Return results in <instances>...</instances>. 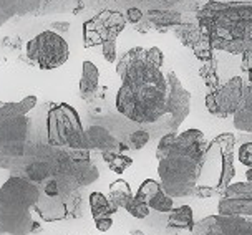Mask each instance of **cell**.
Listing matches in <instances>:
<instances>
[{
    "label": "cell",
    "instance_id": "1",
    "mask_svg": "<svg viewBox=\"0 0 252 235\" xmlns=\"http://www.w3.org/2000/svg\"><path fill=\"white\" fill-rule=\"evenodd\" d=\"M146 48L136 47L121 58L116 71L121 87L116 94V110L134 123H156L166 115L168 85L161 68L148 65Z\"/></svg>",
    "mask_w": 252,
    "mask_h": 235
},
{
    "label": "cell",
    "instance_id": "2",
    "mask_svg": "<svg viewBox=\"0 0 252 235\" xmlns=\"http://www.w3.org/2000/svg\"><path fill=\"white\" fill-rule=\"evenodd\" d=\"M209 151V143L199 129L174 134L168 152L158 166L159 184L169 197L192 196Z\"/></svg>",
    "mask_w": 252,
    "mask_h": 235
},
{
    "label": "cell",
    "instance_id": "3",
    "mask_svg": "<svg viewBox=\"0 0 252 235\" xmlns=\"http://www.w3.org/2000/svg\"><path fill=\"white\" fill-rule=\"evenodd\" d=\"M197 25L213 50L241 55L252 48V3L209 0L197 12Z\"/></svg>",
    "mask_w": 252,
    "mask_h": 235
},
{
    "label": "cell",
    "instance_id": "4",
    "mask_svg": "<svg viewBox=\"0 0 252 235\" xmlns=\"http://www.w3.org/2000/svg\"><path fill=\"white\" fill-rule=\"evenodd\" d=\"M40 191L25 177H10L0 189V232L27 235L35 220L30 209L38 202Z\"/></svg>",
    "mask_w": 252,
    "mask_h": 235
},
{
    "label": "cell",
    "instance_id": "5",
    "mask_svg": "<svg viewBox=\"0 0 252 235\" xmlns=\"http://www.w3.org/2000/svg\"><path fill=\"white\" fill-rule=\"evenodd\" d=\"M37 105V98L27 96L19 103L0 105V151L8 156H19L24 151V144L29 131V121L25 115Z\"/></svg>",
    "mask_w": 252,
    "mask_h": 235
},
{
    "label": "cell",
    "instance_id": "6",
    "mask_svg": "<svg viewBox=\"0 0 252 235\" xmlns=\"http://www.w3.org/2000/svg\"><path fill=\"white\" fill-rule=\"evenodd\" d=\"M47 129H48V143L52 146L85 149L83 147L85 131L82 121H80V116L75 108H71L66 103L53 106L48 111Z\"/></svg>",
    "mask_w": 252,
    "mask_h": 235
},
{
    "label": "cell",
    "instance_id": "7",
    "mask_svg": "<svg viewBox=\"0 0 252 235\" xmlns=\"http://www.w3.org/2000/svg\"><path fill=\"white\" fill-rule=\"evenodd\" d=\"M27 55L42 70H55L68 60V43L57 31L45 30L27 45Z\"/></svg>",
    "mask_w": 252,
    "mask_h": 235
},
{
    "label": "cell",
    "instance_id": "8",
    "mask_svg": "<svg viewBox=\"0 0 252 235\" xmlns=\"http://www.w3.org/2000/svg\"><path fill=\"white\" fill-rule=\"evenodd\" d=\"M126 27L125 15L116 10H103L100 13L85 22L83 25V38L85 47H96L108 42L116 40V37L123 31Z\"/></svg>",
    "mask_w": 252,
    "mask_h": 235
},
{
    "label": "cell",
    "instance_id": "9",
    "mask_svg": "<svg viewBox=\"0 0 252 235\" xmlns=\"http://www.w3.org/2000/svg\"><path fill=\"white\" fill-rule=\"evenodd\" d=\"M244 80L241 76H234L224 83L222 87L206 94V108L211 115L220 118H229L234 115L237 106L242 101V94H244Z\"/></svg>",
    "mask_w": 252,
    "mask_h": 235
},
{
    "label": "cell",
    "instance_id": "10",
    "mask_svg": "<svg viewBox=\"0 0 252 235\" xmlns=\"http://www.w3.org/2000/svg\"><path fill=\"white\" fill-rule=\"evenodd\" d=\"M191 235H252V222L242 215H211L192 224Z\"/></svg>",
    "mask_w": 252,
    "mask_h": 235
},
{
    "label": "cell",
    "instance_id": "11",
    "mask_svg": "<svg viewBox=\"0 0 252 235\" xmlns=\"http://www.w3.org/2000/svg\"><path fill=\"white\" fill-rule=\"evenodd\" d=\"M166 85H168V96H166V115L171 116V133H176V129L183 124L191 110V93L183 87L181 80L174 71H168Z\"/></svg>",
    "mask_w": 252,
    "mask_h": 235
},
{
    "label": "cell",
    "instance_id": "12",
    "mask_svg": "<svg viewBox=\"0 0 252 235\" xmlns=\"http://www.w3.org/2000/svg\"><path fill=\"white\" fill-rule=\"evenodd\" d=\"M174 33H176V37L179 38V42L194 52V57L197 60L206 61L214 57V53H213L214 50L211 47L209 40L206 38V35L201 31L199 25L179 24L174 27Z\"/></svg>",
    "mask_w": 252,
    "mask_h": 235
},
{
    "label": "cell",
    "instance_id": "13",
    "mask_svg": "<svg viewBox=\"0 0 252 235\" xmlns=\"http://www.w3.org/2000/svg\"><path fill=\"white\" fill-rule=\"evenodd\" d=\"M83 147L85 149H100L101 152H123L128 146L120 143L110 131H106L101 126H92L83 136Z\"/></svg>",
    "mask_w": 252,
    "mask_h": 235
},
{
    "label": "cell",
    "instance_id": "14",
    "mask_svg": "<svg viewBox=\"0 0 252 235\" xmlns=\"http://www.w3.org/2000/svg\"><path fill=\"white\" fill-rule=\"evenodd\" d=\"M234 128L244 133H251L252 131V88L251 81L244 85V94H242V101L234 111Z\"/></svg>",
    "mask_w": 252,
    "mask_h": 235
},
{
    "label": "cell",
    "instance_id": "15",
    "mask_svg": "<svg viewBox=\"0 0 252 235\" xmlns=\"http://www.w3.org/2000/svg\"><path fill=\"white\" fill-rule=\"evenodd\" d=\"M98 87H100V71H98V68L92 61L88 60L83 61V73H82V80H80V93H82V98L87 99V101H92L96 96Z\"/></svg>",
    "mask_w": 252,
    "mask_h": 235
},
{
    "label": "cell",
    "instance_id": "16",
    "mask_svg": "<svg viewBox=\"0 0 252 235\" xmlns=\"http://www.w3.org/2000/svg\"><path fill=\"white\" fill-rule=\"evenodd\" d=\"M220 149V177L218 180V186L214 189L218 191V196L226 189L227 184H231L232 177L236 176V167H234V147H219Z\"/></svg>",
    "mask_w": 252,
    "mask_h": 235
},
{
    "label": "cell",
    "instance_id": "17",
    "mask_svg": "<svg viewBox=\"0 0 252 235\" xmlns=\"http://www.w3.org/2000/svg\"><path fill=\"white\" fill-rule=\"evenodd\" d=\"M219 215H252V199H229L222 197L218 206Z\"/></svg>",
    "mask_w": 252,
    "mask_h": 235
},
{
    "label": "cell",
    "instance_id": "18",
    "mask_svg": "<svg viewBox=\"0 0 252 235\" xmlns=\"http://www.w3.org/2000/svg\"><path fill=\"white\" fill-rule=\"evenodd\" d=\"M146 20L155 30H159L161 27L168 29V27H176L183 24L181 13L173 10H150L146 15Z\"/></svg>",
    "mask_w": 252,
    "mask_h": 235
},
{
    "label": "cell",
    "instance_id": "19",
    "mask_svg": "<svg viewBox=\"0 0 252 235\" xmlns=\"http://www.w3.org/2000/svg\"><path fill=\"white\" fill-rule=\"evenodd\" d=\"M90 210H92V217L94 220L101 219V217H111L118 212V207L111 204L108 197L103 196L101 192H92L90 194Z\"/></svg>",
    "mask_w": 252,
    "mask_h": 235
},
{
    "label": "cell",
    "instance_id": "20",
    "mask_svg": "<svg viewBox=\"0 0 252 235\" xmlns=\"http://www.w3.org/2000/svg\"><path fill=\"white\" fill-rule=\"evenodd\" d=\"M168 217V227L174 229H184V230H191L192 224H194V212L189 206H181L176 209H171Z\"/></svg>",
    "mask_w": 252,
    "mask_h": 235
},
{
    "label": "cell",
    "instance_id": "21",
    "mask_svg": "<svg viewBox=\"0 0 252 235\" xmlns=\"http://www.w3.org/2000/svg\"><path fill=\"white\" fill-rule=\"evenodd\" d=\"M131 197H133L131 187H129V184L126 182V180L118 179V180H115L113 184H110V197H108V201L118 207V209H123L126 206V202Z\"/></svg>",
    "mask_w": 252,
    "mask_h": 235
},
{
    "label": "cell",
    "instance_id": "22",
    "mask_svg": "<svg viewBox=\"0 0 252 235\" xmlns=\"http://www.w3.org/2000/svg\"><path fill=\"white\" fill-rule=\"evenodd\" d=\"M199 75H201V78L204 80L206 88H208L209 93L214 91V89H218L220 87L219 75H218V58L213 57V58H209V60L202 61Z\"/></svg>",
    "mask_w": 252,
    "mask_h": 235
},
{
    "label": "cell",
    "instance_id": "23",
    "mask_svg": "<svg viewBox=\"0 0 252 235\" xmlns=\"http://www.w3.org/2000/svg\"><path fill=\"white\" fill-rule=\"evenodd\" d=\"M103 159L113 173L123 174L129 166L133 164V159L125 156L123 152H103Z\"/></svg>",
    "mask_w": 252,
    "mask_h": 235
},
{
    "label": "cell",
    "instance_id": "24",
    "mask_svg": "<svg viewBox=\"0 0 252 235\" xmlns=\"http://www.w3.org/2000/svg\"><path fill=\"white\" fill-rule=\"evenodd\" d=\"M220 197L229 199H252V182H236L227 184L220 192Z\"/></svg>",
    "mask_w": 252,
    "mask_h": 235
},
{
    "label": "cell",
    "instance_id": "25",
    "mask_svg": "<svg viewBox=\"0 0 252 235\" xmlns=\"http://www.w3.org/2000/svg\"><path fill=\"white\" fill-rule=\"evenodd\" d=\"M146 206L150 207V210L155 209L156 212L168 214V212L173 209V197H169L168 194L164 192V189H159V191L146 202Z\"/></svg>",
    "mask_w": 252,
    "mask_h": 235
},
{
    "label": "cell",
    "instance_id": "26",
    "mask_svg": "<svg viewBox=\"0 0 252 235\" xmlns=\"http://www.w3.org/2000/svg\"><path fill=\"white\" fill-rule=\"evenodd\" d=\"M50 174H52V167L48 162H33V164L27 169V176H29V180H32V182L45 180Z\"/></svg>",
    "mask_w": 252,
    "mask_h": 235
},
{
    "label": "cell",
    "instance_id": "27",
    "mask_svg": "<svg viewBox=\"0 0 252 235\" xmlns=\"http://www.w3.org/2000/svg\"><path fill=\"white\" fill-rule=\"evenodd\" d=\"M159 189H163L159 182H156L155 179H146L145 182L139 186L134 199H138L139 202H145V204H146V202L150 201V199L155 196V194L159 191Z\"/></svg>",
    "mask_w": 252,
    "mask_h": 235
},
{
    "label": "cell",
    "instance_id": "28",
    "mask_svg": "<svg viewBox=\"0 0 252 235\" xmlns=\"http://www.w3.org/2000/svg\"><path fill=\"white\" fill-rule=\"evenodd\" d=\"M123 209L128 212V214H131L134 219H146V217L150 215V207H148L145 202H139L138 199H134V197H131L126 202V206Z\"/></svg>",
    "mask_w": 252,
    "mask_h": 235
},
{
    "label": "cell",
    "instance_id": "29",
    "mask_svg": "<svg viewBox=\"0 0 252 235\" xmlns=\"http://www.w3.org/2000/svg\"><path fill=\"white\" fill-rule=\"evenodd\" d=\"M148 141H150V134H148V131L138 129L128 138V147L134 149V151H139V149H143L146 146Z\"/></svg>",
    "mask_w": 252,
    "mask_h": 235
},
{
    "label": "cell",
    "instance_id": "30",
    "mask_svg": "<svg viewBox=\"0 0 252 235\" xmlns=\"http://www.w3.org/2000/svg\"><path fill=\"white\" fill-rule=\"evenodd\" d=\"M145 60L148 65L161 68V66H163V61H164V55L158 47H153V48H148L145 52Z\"/></svg>",
    "mask_w": 252,
    "mask_h": 235
},
{
    "label": "cell",
    "instance_id": "31",
    "mask_svg": "<svg viewBox=\"0 0 252 235\" xmlns=\"http://www.w3.org/2000/svg\"><path fill=\"white\" fill-rule=\"evenodd\" d=\"M103 57L108 63H115L116 60V40H108V42L101 43Z\"/></svg>",
    "mask_w": 252,
    "mask_h": 235
},
{
    "label": "cell",
    "instance_id": "32",
    "mask_svg": "<svg viewBox=\"0 0 252 235\" xmlns=\"http://www.w3.org/2000/svg\"><path fill=\"white\" fill-rule=\"evenodd\" d=\"M239 161L247 167H252V143L247 141L239 147Z\"/></svg>",
    "mask_w": 252,
    "mask_h": 235
},
{
    "label": "cell",
    "instance_id": "33",
    "mask_svg": "<svg viewBox=\"0 0 252 235\" xmlns=\"http://www.w3.org/2000/svg\"><path fill=\"white\" fill-rule=\"evenodd\" d=\"M43 191L47 194V197H60L62 194V189H60V184H58L57 179H48L43 186Z\"/></svg>",
    "mask_w": 252,
    "mask_h": 235
},
{
    "label": "cell",
    "instance_id": "34",
    "mask_svg": "<svg viewBox=\"0 0 252 235\" xmlns=\"http://www.w3.org/2000/svg\"><path fill=\"white\" fill-rule=\"evenodd\" d=\"M192 196H196L199 199H211V197L218 196V191H216L214 187H211V186H196Z\"/></svg>",
    "mask_w": 252,
    "mask_h": 235
},
{
    "label": "cell",
    "instance_id": "35",
    "mask_svg": "<svg viewBox=\"0 0 252 235\" xmlns=\"http://www.w3.org/2000/svg\"><path fill=\"white\" fill-rule=\"evenodd\" d=\"M143 12L139 10V8L136 7H131V8H128V12H126V15H125V20H126V24H131V25H136L138 22H141L143 20Z\"/></svg>",
    "mask_w": 252,
    "mask_h": 235
},
{
    "label": "cell",
    "instance_id": "36",
    "mask_svg": "<svg viewBox=\"0 0 252 235\" xmlns=\"http://www.w3.org/2000/svg\"><path fill=\"white\" fill-rule=\"evenodd\" d=\"M242 55V70L247 71L249 75V80H251V65H252V48L246 50V52L241 53Z\"/></svg>",
    "mask_w": 252,
    "mask_h": 235
},
{
    "label": "cell",
    "instance_id": "37",
    "mask_svg": "<svg viewBox=\"0 0 252 235\" xmlns=\"http://www.w3.org/2000/svg\"><path fill=\"white\" fill-rule=\"evenodd\" d=\"M94 225H96V229L101 230V232H108V230L111 229V225H113V219H111V217H101V219L94 220Z\"/></svg>",
    "mask_w": 252,
    "mask_h": 235
},
{
    "label": "cell",
    "instance_id": "38",
    "mask_svg": "<svg viewBox=\"0 0 252 235\" xmlns=\"http://www.w3.org/2000/svg\"><path fill=\"white\" fill-rule=\"evenodd\" d=\"M68 24L66 22H55V24H52L50 30L52 31H57V30H62V31H68Z\"/></svg>",
    "mask_w": 252,
    "mask_h": 235
},
{
    "label": "cell",
    "instance_id": "39",
    "mask_svg": "<svg viewBox=\"0 0 252 235\" xmlns=\"http://www.w3.org/2000/svg\"><path fill=\"white\" fill-rule=\"evenodd\" d=\"M246 176H247V182H251V180H252V169H251V167H249V171L246 173Z\"/></svg>",
    "mask_w": 252,
    "mask_h": 235
},
{
    "label": "cell",
    "instance_id": "40",
    "mask_svg": "<svg viewBox=\"0 0 252 235\" xmlns=\"http://www.w3.org/2000/svg\"><path fill=\"white\" fill-rule=\"evenodd\" d=\"M129 235H145V234L141 230H133V232H129Z\"/></svg>",
    "mask_w": 252,
    "mask_h": 235
}]
</instances>
